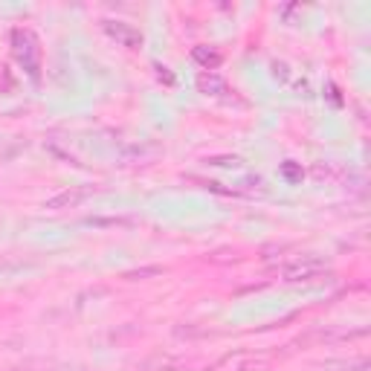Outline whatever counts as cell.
Here are the masks:
<instances>
[{
    "instance_id": "6da1fadb",
    "label": "cell",
    "mask_w": 371,
    "mask_h": 371,
    "mask_svg": "<svg viewBox=\"0 0 371 371\" xmlns=\"http://www.w3.org/2000/svg\"><path fill=\"white\" fill-rule=\"evenodd\" d=\"M264 360L250 354V351H235V354H227L218 365H215V371H253L258 368Z\"/></svg>"
},
{
    "instance_id": "7a4b0ae2",
    "label": "cell",
    "mask_w": 371,
    "mask_h": 371,
    "mask_svg": "<svg viewBox=\"0 0 371 371\" xmlns=\"http://www.w3.org/2000/svg\"><path fill=\"white\" fill-rule=\"evenodd\" d=\"M322 270H325V264H322V261H316V258H307V261H296V264L285 267V270H282V275L287 278V282H307V278H316Z\"/></svg>"
},
{
    "instance_id": "3957f363",
    "label": "cell",
    "mask_w": 371,
    "mask_h": 371,
    "mask_svg": "<svg viewBox=\"0 0 371 371\" xmlns=\"http://www.w3.org/2000/svg\"><path fill=\"white\" fill-rule=\"evenodd\" d=\"M81 198H84V192H61L58 198L47 200V209H67V206H76Z\"/></svg>"
},
{
    "instance_id": "277c9868",
    "label": "cell",
    "mask_w": 371,
    "mask_h": 371,
    "mask_svg": "<svg viewBox=\"0 0 371 371\" xmlns=\"http://www.w3.org/2000/svg\"><path fill=\"white\" fill-rule=\"evenodd\" d=\"M15 371H21V368H15Z\"/></svg>"
}]
</instances>
